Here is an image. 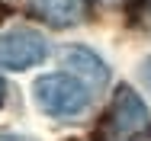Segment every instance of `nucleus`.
<instances>
[{
	"label": "nucleus",
	"instance_id": "nucleus-7",
	"mask_svg": "<svg viewBox=\"0 0 151 141\" xmlns=\"http://www.w3.org/2000/svg\"><path fill=\"white\" fill-rule=\"evenodd\" d=\"M0 141H35V138H26V135H10V132H6V135H0Z\"/></svg>",
	"mask_w": 151,
	"mask_h": 141
},
{
	"label": "nucleus",
	"instance_id": "nucleus-3",
	"mask_svg": "<svg viewBox=\"0 0 151 141\" xmlns=\"http://www.w3.org/2000/svg\"><path fill=\"white\" fill-rule=\"evenodd\" d=\"M48 55V45L32 29H10L0 32V67L3 71H26L42 64Z\"/></svg>",
	"mask_w": 151,
	"mask_h": 141
},
{
	"label": "nucleus",
	"instance_id": "nucleus-1",
	"mask_svg": "<svg viewBox=\"0 0 151 141\" xmlns=\"http://www.w3.org/2000/svg\"><path fill=\"white\" fill-rule=\"evenodd\" d=\"M93 141H151V109L132 87H119L113 93Z\"/></svg>",
	"mask_w": 151,
	"mask_h": 141
},
{
	"label": "nucleus",
	"instance_id": "nucleus-5",
	"mask_svg": "<svg viewBox=\"0 0 151 141\" xmlns=\"http://www.w3.org/2000/svg\"><path fill=\"white\" fill-rule=\"evenodd\" d=\"M61 61H64V67H71L77 77H84L87 87H103L109 80L106 64L93 55V52H87V48H64V52H61Z\"/></svg>",
	"mask_w": 151,
	"mask_h": 141
},
{
	"label": "nucleus",
	"instance_id": "nucleus-2",
	"mask_svg": "<svg viewBox=\"0 0 151 141\" xmlns=\"http://www.w3.org/2000/svg\"><path fill=\"white\" fill-rule=\"evenodd\" d=\"M32 93L39 109L55 119H77L90 106V87L77 74H42Z\"/></svg>",
	"mask_w": 151,
	"mask_h": 141
},
{
	"label": "nucleus",
	"instance_id": "nucleus-8",
	"mask_svg": "<svg viewBox=\"0 0 151 141\" xmlns=\"http://www.w3.org/2000/svg\"><path fill=\"white\" fill-rule=\"evenodd\" d=\"M142 77H145V84L151 87V61H148V64H145V71H142Z\"/></svg>",
	"mask_w": 151,
	"mask_h": 141
},
{
	"label": "nucleus",
	"instance_id": "nucleus-6",
	"mask_svg": "<svg viewBox=\"0 0 151 141\" xmlns=\"http://www.w3.org/2000/svg\"><path fill=\"white\" fill-rule=\"evenodd\" d=\"M135 19L151 29V0H138V16H135Z\"/></svg>",
	"mask_w": 151,
	"mask_h": 141
},
{
	"label": "nucleus",
	"instance_id": "nucleus-9",
	"mask_svg": "<svg viewBox=\"0 0 151 141\" xmlns=\"http://www.w3.org/2000/svg\"><path fill=\"white\" fill-rule=\"evenodd\" d=\"M3 99H6V87H3V80H0V106H3Z\"/></svg>",
	"mask_w": 151,
	"mask_h": 141
},
{
	"label": "nucleus",
	"instance_id": "nucleus-4",
	"mask_svg": "<svg viewBox=\"0 0 151 141\" xmlns=\"http://www.w3.org/2000/svg\"><path fill=\"white\" fill-rule=\"evenodd\" d=\"M29 10L55 29H68L87 19V0H29Z\"/></svg>",
	"mask_w": 151,
	"mask_h": 141
}]
</instances>
